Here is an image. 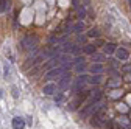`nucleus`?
<instances>
[{
	"mask_svg": "<svg viewBox=\"0 0 131 129\" xmlns=\"http://www.w3.org/2000/svg\"><path fill=\"white\" fill-rule=\"evenodd\" d=\"M72 6H73L75 9H78V8H80V3H78V0H72Z\"/></svg>",
	"mask_w": 131,
	"mask_h": 129,
	"instance_id": "20",
	"label": "nucleus"
},
{
	"mask_svg": "<svg viewBox=\"0 0 131 129\" xmlns=\"http://www.w3.org/2000/svg\"><path fill=\"white\" fill-rule=\"evenodd\" d=\"M92 61H94V62H97V64H102V62H103V58H102L100 55H97V56H95V55H92Z\"/></svg>",
	"mask_w": 131,
	"mask_h": 129,
	"instance_id": "15",
	"label": "nucleus"
},
{
	"mask_svg": "<svg viewBox=\"0 0 131 129\" xmlns=\"http://www.w3.org/2000/svg\"><path fill=\"white\" fill-rule=\"evenodd\" d=\"M75 70H77V73H78V75L84 73V72H86V64H84V62H80V64H77Z\"/></svg>",
	"mask_w": 131,
	"mask_h": 129,
	"instance_id": "12",
	"label": "nucleus"
},
{
	"mask_svg": "<svg viewBox=\"0 0 131 129\" xmlns=\"http://www.w3.org/2000/svg\"><path fill=\"white\" fill-rule=\"evenodd\" d=\"M77 41H78V42H83V44H84V42H86V36H81V34H78Z\"/></svg>",
	"mask_w": 131,
	"mask_h": 129,
	"instance_id": "19",
	"label": "nucleus"
},
{
	"mask_svg": "<svg viewBox=\"0 0 131 129\" xmlns=\"http://www.w3.org/2000/svg\"><path fill=\"white\" fill-rule=\"evenodd\" d=\"M119 123H122V124H125L126 127H129V120L126 118V117H120V120H119ZM120 124V126H122Z\"/></svg>",
	"mask_w": 131,
	"mask_h": 129,
	"instance_id": "16",
	"label": "nucleus"
},
{
	"mask_svg": "<svg viewBox=\"0 0 131 129\" xmlns=\"http://www.w3.org/2000/svg\"><path fill=\"white\" fill-rule=\"evenodd\" d=\"M116 45L114 44H106V45H103V53L105 55H114V51H116Z\"/></svg>",
	"mask_w": 131,
	"mask_h": 129,
	"instance_id": "9",
	"label": "nucleus"
},
{
	"mask_svg": "<svg viewBox=\"0 0 131 129\" xmlns=\"http://www.w3.org/2000/svg\"><path fill=\"white\" fill-rule=\"evenodd\" d=\"M13 96H16V98H17V89H16V87H13Z\"/></svg>",
	"mask_w": 131,
	"mask_h": 129,
	"instance_id": "21",
	"label": "nucleus"
},
{
	"mask_svg": "<svg viewBox=\"0 0 131 129\" xmlns=\"http://www.w3.org/2000/svg\"><path fill=\"white\" fill-rule=\"evenodd\" d=\"M114 55H116L117 61H128V58H129V51L125 47H117L116 51H114Z\"/></svg>",
	"mask_w": 131,
	"mask_h": 129,
	"instance_id": "2",
	"label": "nucleus"
},
{
	"mask_svg": "<svg viewBox=\"0 0 131 129\" xmlns=\"http://www.w3.org/2000/svg\"><path fill=\"white\" fill-rule=\"evenodd\" d=\"M102 79H103V78H102V75H92V76L88 79V83H89V84H94V86H95V84L98 86V84L102 83Z\"/></svg>",
	"mask_w": 131,
	"mask_h": 129,
	"instance_id": "10",
	"label": "nucleus"
},
{
	"mask_svg": "<svg viewBox=\"0 0 131 129\" xmlns=\"http://www.w3.org/2000/svg\"><path fill=\"white\" fill-rule=\"evenodd\" d=\"M11 124H13V129H25V121L22 117H14Z\"/></svg>",
	"mask_w": 131,
	"mask_h": 129,
	"instance_id": "5",
	"label": "nucleus"
},
{
	"mask_svg": "<svg viewBox=\"0 0 131 129\" xmlns=\"http://www.w3.org/2000/svg\"><path fill=\"white\" fill-rule=\"evenodd\" d=\"M86 17V8H78V20H83Z\"/></svg>",
	"mask_w": 131,
	"mask_h": 129,
	"instance_id": "14",
	"label": "nucleus"
},
{
	"mask_svg": "<svg viewBox=\"0 0 131 129\" xmlns=\"http://www.w3.org/2000/svg\"><path fill=\"white\" fill-rule=\"evenodd\" d=\"M6 8V0H0V11H3Z\"/></svg>",
	"mask_w": 131,
	"mask_h": 129,
	"instance_id": "18",
	"label": "nucleus"
},
{
	"mask_svg": "<svg viewBox=\"0 0 131 129\" xmlns=\"http://www.w3.org/2000/svg\"><path fill=\"white\" fill-rule=\"evenodd\" d=\"M58 90V87H56V84L55 83H48V84H45L44 86V89H42V92H44V95H55V92Z\"/></svg>",
	"mask_w": 131,
	"mask_h": 129,
	"instance_id": "4",
	"label": "nucleus"
},
{
	"mask_svg": "<svg viewBox=\"0 0 131 129\" xmlns=\"http://www.w3.org/2000/svg\"><path fill=\"white\" fill-rule=\"evenodd\" d=\"M67 86H70V75H69V73H64L62 76H59V81H58L56 87H58L59 90H64Z\"/></svg>",
	"mask_w": 131,
	"mask_h": 129,
	"instance_id": "3",
	"label": "nucleus"
},
{
	"mask_svg": "<svg viewBox=\"0 0 131 129\" xmlns=\"http://www.w3.org/2000/svg\"><path fill=\"white\" fill-rule=\"evenodd\" d=\"M84 28H86L84 22H83V20H78V22L73 25L72 31H73V33H77V34H81V33H83V30H84Z\"/></svg>",
	"mask_w": 131,
	"mask_h": 129,
	"instance_id": "7",
	"label": "nucleus"
},
{
	"mask_svg": "<svg viewBox=\"0 0 131 129\" xmlns=\"http://www.w3.org/2000/svg\"><path fill=\"white\" fill-rule=\"evenodd\" d=\"M88 37H100V31H98V28H92L88 31Z\"/></svg>",
	"mask_w": 131,
	"mask_h": 129,
	"instance_id": "13",
	"label": "nucleus"
},
{
	"mask_svg": "<svg viewBox=\"0 0 131 129\" xmlns=\"http://www.w3.org/2000/svg\"><path fill=\"white\" fill-rule=\"evenodd\" d=\"M80 51H83L84 55H95V45H91V44H88V45H84V47H81L80 48Z\"/></svg>",
	"mask_w": 131,
	"mask_h": 129,
	"instance_id": "8",
	"label": "nucleus"
},
{
	"mask_svg": "<svg viewBox=\"0 0 131 129\" xmlns=\"http://www.w3.org/2000/svg\"><path fill=\"white\" fill-rule=\"evenodd\" d=\"M36 45H38V39L33 37V36H25L20 42V47L27 51H31L33 48H36Z\"/></svg>",
	"mask_w": 131,
	"mask_h": 129,
	"instance_id": "1",
	"label": "nucleus"
},
{
	"mask_svg": "<svg viewBox=\"0 0 131 129\" xmlns=\"http://www.w3.org/2000/svg\"><path fill=\"white\" fill-rule=\"evenodd\" d=\"M94 118L91 120V124L94 126V127H102L103 126V123H102V118L100 117H97V115H92Z\"/></svg>",
	"mask_w": 131,
	"mask_h": 129,
	"instance_id": "11",
	"label": "nucleus"
},
{
	"mask_svg": "<svg viewBox=\"0 0 131 129\" xmlns=\"http://www.w3.org/2000/svg\"><path fill=\"white\" fill-rule=\"evenodd\" d=\"M129 5H131V0H129Z\"/></svg>",
	"mask_w": 131,
	"mask_h": 129,
	"instance_id": "22",
	"label": "nucleus"
},
{
	"mask_svg": "<svg viewBox=\"0 0 131 129\" xmlns=\"http://www.w3.org/2000/svg\"><path fill=\"white\" fill-rule=\"evenodd\" d=\"M89 72L92 75H100L103 72V64H97V62H92V66L89 67Z\"/></svg>",
	"mask_w": 131,
	"mask_h": 129,
	"instance_id": "6",
	"label": "nucleus"
},
{
	"mask_svg": "<svg viewBox=\"0 0 131 129\" xmlns=\"http://www.w3.org/2000/svg\"><path fill=\"white\" fill-rule=\"evenodd\" d=\"M62 100H64V95H62V92H59L58 95H55V101H56V103H61Z\"/></svg>",
	"mask_w": 131,
	"mask_h": 129,
	"instance_id": "17",
	"label": "nucleus"
}]
</instances>
